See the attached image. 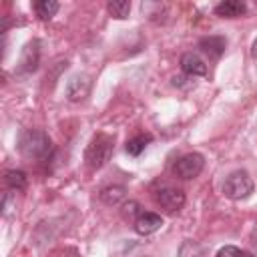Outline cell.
<instances>
[{"instance_id": "6da1fadb", "label": "cell", "mask_w": 257, "mask_h": 257, "mask_svg": "<svg viewBox=\"0 0 257 257\" xmlns=\"http://www.w3.org/2000/svg\"><path fill=\"white\" fill-rule=\"evenodd\" d=\"M18 149H20V153L26 159H44L50 153L52 143H50V137L44 131H40V128H28V131L22 133L20 143H18Z\"/></svg>"}, {"instance_id": "7a4b0ae2", "label": "cell", "mask_w": 257, "mask_h": 257, "mask_svg": "<svg viewBox=\"0 0 257 257\" xmlns=\"http://www.w3.org/2000/svg\"><path fill=\"white\" fill-rule=\"evenodd\" d=\"M112 149H114V139L106 133H98L86 147V153H84L86 165L92 169L104 167L112 155Z\"/></svg>"}, {"instance_id": "3957f363", "label": "cell", "mask_w": 257, "mask_h": 257, "mask_svg": "<svg viewBox=\"0 0 257 257\" xmlns=\"http://www.w3.org/2000/svg\"><path fill=\"white\" fill-rule=\"evenodd\" d=\"M255 185H253V179L249 177L247 171H233L225 183H223V193L225 197L233 199V201H241V199H247L251 193H253Z\"/></svg>"}, {"instance_id": "277c9868", "label": "cell", "mask_w": 257, "mask_h": 257, "mask_svg": "<svg viewBox=\"0 0 257 257\" xmlns=\"http://www.w3.org/2000/svg\"><path fill=\"white\" fill-rule=\"evenodd\" d=\"M203 167H205V157H203L201 153H187V155H183V157L175 163L173 173H175L179 179L189 181V179L199 177L201 171H203Z\"/></svg>"}, {"instance_id": "5b68a950", "label": "cell", "mask_w": 257, "mask_h": 257, "mask_svg": "<svg viewBox=\"0 0 257 257\" xmlns=\"http://www.w3.org/2000/svg\"><path fill=\"white\" fill-rule=\"evenodd\" d=\"M155 201L163 209L175 213L185 205V193L181 189H175V187H163V189H159L155 193Z\"/></svg>"}, {"instance_id": "8992f818", "label": "cell", "mask_w": 257, "mask_h": 257, "mask_svg": "<svg viewBox=\"0 0 257 257\" xmlns=\"http://www.w3.org/2000/svg\"><path fill=\"white\" fill-rule=\"evenodd\" d=\"M38 60H40V42L38 40H30L22 48L20 62H18V72H22V74L34 72L36 66H38Z\"/></svg>"}, {"instance_id": "52a82bcc", "label": "cell", "mask_w": 257, "mask_h": 257, "mask_svg": "<svg viewBox=\"0 0 257 257\" xmlns=\"http://www.w3.org/2000/svg\"><path fill=\"white\" fill-rule=\"evenodd\" d=\"M88 90H90V80H88V76L76 74V76H72V78L68 80V84H66V98H68L70 102H78V100H82V98L88 94Z\"/></svg>"}, {"instance_id": "ba28073f", "label": "cell", "mask_w": 257, "mask_h": 257, "mask_svg": "<svg viewBox=\"0 0 257 257\" xmlns=\"http://www.w3.org/2000/svg\"><path fill=\"white\" fill-rule=\"evenodd\" d=\"M181 68H183V72L189 74V76H205V74H207V64H205V60H203L199 54H195V52H185V54L181 56Z\"/></svg>"}, {"instance_id": "9c48e42d", "label": "cell", "mask_w": 257, "mask_h": 257, "mask_svg": "<svg viewBox=\"0 0 257 257\" xmlns=\"http://www.w3.org/2000/svg\"><path fill=\"white\" fill-rule=\"evenodd\" d=\"M161 225H163V219L157 213H141L135 219V231L139 235H151V233L159 231Z\"/></svg>"}, {"instance_id": "30bf717a", "label": "cell", "mask_w": 257, "mask_h": 257, "mask_svg": "<svg viewBox=\"0 0 257 257\" xmlns=\"http://www.w3.org/2000/svg\"><path fill=\"white\" fill-rule=\"evenodd\" d=\"M245 12H247V6L241 0H223L221 4L215 6V14L223 18H237Z\"/></svg>"}, {"instance_id": "8fae6325", "label": "cell", "mask_w": 257, "mask_h": 257, "mask_svg": "<svg viewBox=\"0 0 257 257\" xmlns=\"http://www.w3.org/2000/svg\"><path fill=\"white\" fill-rule=\"evenodd\" d=\"M199 46H201L203 52H207L209 56L219 58V56L225 52L227 40H225L223 36H207V38H201V40H199Z\"/></svg>"}, {"instance_id": "7c38bea8", "label": "cell", "mask_w": 257, "mask_h": 257, "mask_svg": "<svg viewBox=\"0 0 257 257\" xmlns=\"http://www.w3.org/2000/svg\"><path fill=\"white\" fill-rule=\"evenodd\" d=\"M100 201L104 203V205H108V207H112V205H118L122 199H124V187L122 185H108V187H104L102 191H100Z\"/></svg>"}, {"instance_id": "4fadbf2b", "label": "cell", "mask_w": 257, "mask_h": 257, "mask_svg": "<svg viewBox=\"0 0 257 257\" xmlns=\"http://www.w3.org/2000/svg\"><path fill=\"white\" fill-rule=\"evenodd\" d=\"M179 257H207V251H205V247L201 243L187 239L179 247Z\"/></svg>"}, {"instance_id": "5bb4252c", "label": "cell", "mask_w": 257, "mask_h": 257, "mask_svg": "<svg viewBox=\"0 0 257 257\" xmlns=\"http://www.w3.org/2000/svg\"><path fill=\"white\" fill-rule=\"evenodd\" d=\"M151 141H153V137H151V135H137L135 139H131V141L126 143V153H128L131 157H139Z\"/></svg>"}, {"instance_id": "9a60e30c", "label": "cell", "mask_w": 257, "mask_h": 257, "mask_svg": "<svg viewBox=\"0 0 257 257\" xmlns=\"http://www.w3.org/2000/svg\"><path fill=\"white\" fill-rule=\"evenodd\" d=\"M34 10H36L38 18L48 20V18H52L58 12V2H54V0H38L34 4Z\"/></svg>"}, {"instance_id": "2e32d148", "label": "cell", "mask_w": 257, "mask_h": 257, "mask_svg": "<svg viewBox=\"0 0 257 257\" xmlns=\"http://www.w3.org/2000/svg\"><path fill=\"white\" fill-rule=\"evenodd\" d=\"M4 181H6V185H8L10 189H16V191H22V189L26 187V175H24L22 171H18V169L6 171Z\"/></svg>"}, {"instance_id": "e0dca14e", "label": "cell", "mask_w": 257, "mask_h": 257, "mask_svg": "<svg viewBox=\"0 0 257 257\" xmlns=\"http://www.w3.org/2000/svg\"><path fill=\"white\" fill-rule=\"evenodd\" d=\"M106 8H108L110 16H114V18H126L128 12H131V2L128 0H110L106 4Z\"/></svg>"}, {"instance_id": "ac0fdd59", "label": "cell", "mask_w": 257, "mask_h": 257, "mask_svg": "<svg viewBox=\"0 0 257 257\" xmlns=\"http://www.w3.org/2000/svg\"><path fill=\"white\" fill-rule=\"evenodd\" d=\"M217 257H249V255L245 251H241L239 247H235V245H225V247L219 249Z\"/></svg>"}, {"instance_id": "d6986e66", "label": "cell", "mask_w": 257, "mask_h": 257, "mask_svg": "<svg viewBox=\"0 0 257 257\" xmlns=\"http://www.w3.org/2000/svg\"><path fill=\"white\" fill-rule=\"evenodd\" d=\"M122 215H124L126 219H133L135 215L139 217V215H141V213H139V205H137L135 201H128L126 205H122Z\"/></svg>"}, {"instance_id": "ffe728a7", "label": "cell", "mask_w": 257, "mask_h": 257, "mask_svg": "<svg viewBox=\"0 0 257 257\" xmlns=\"http://www.w3.org/2000/svg\"><path fill=\"white\" fill-rule=\"evenodd\" d=\"M251 54H253V58H257V38H255L253 44H251Z\"/></svg>"}]
</instances>
